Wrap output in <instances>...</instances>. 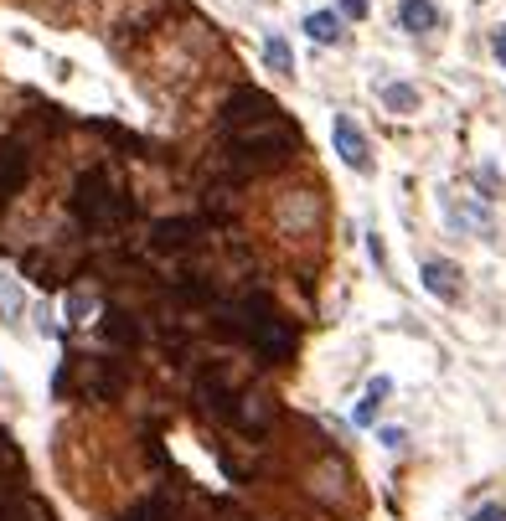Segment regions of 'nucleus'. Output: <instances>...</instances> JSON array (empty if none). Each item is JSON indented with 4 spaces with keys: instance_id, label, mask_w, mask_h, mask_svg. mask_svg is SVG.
<instances>
[{
    "instance_id": "1",
    "label": "nucleus",
    "mask_w": 506,
    "mask_h": 521,
    "mask_svg": "<svg viewBox=\"0 0 506 521\" xmlns=\"http://www.w3.org/2000/svg\"><path fill=\"white\" fill-rule=\"evenodd\" d=\"M295 150H300V135L284 125L279 114H264V119H249V125H232V140H228L232 166L249 170V176L284 166Z\"/></svg>"
},
{
    "instance_id": "2",
    "label": "nucleus",
    "mask_w": 506,
    "mask_h": 521,
    "mask_svg": "<svg viewBox=\"0 0 506 521\" xmlns=\"http://www.w3.org/2000/svg\"><path fill=\"white\" fill-rule=\"evenodd\" d=\"M331 145H336V155L346 161L352 170H372V150H367V135L357 129V119L352 114H336L331 119Z\"/></svg>"
},
{
    "instance_id": "3",
    "label": "nucleus",
    "mask_w": 506,
    "mask_h": 521,
    "mask_svg": "<svg viewBox=\"0 0 506 521\" xmlns=\"http://www.w3.org/2000/svg\"><path fill=\"white\" fill-rule=\"evenodd\" d=\"M275 397L269 393H243V397H232V423L243 429V434H269V423H275Z\"/></svg>"
},
{
    "instance_id": "4",
    "label": "nucleus",
    "mask_w": 506,
    "mask_h": 521,
    "mask_svg": "<svg viewBox=\"0 0 506 521\" xmlns=\"http://www.w3.org/2000/svg\"><path fill=\"white\" fill-rule=\"evenodd\" d=\"M419 284L434 294V300H444V305H455V300L465 294V279H460V269H455L449 258H429V264L419 269Z\"/></svg>"
},
{
    "instance_id": "5",
    "label": "nucleus",
    "mask_w": 506,
    "mask_h": 521,
    "mask_svg": "<svg viewBox=\"0 0 506 521\" xmlns=\"http://www.w3.org/2000/svg\"><path fill=\"white\" fill-rule=\"evenodd\" d=\"M264 114H275V99H269V93H258V88L232 93L228 109H222V119H228V125H249V119H264Z\"/></svg>"
},
{
    "instance_id": "6",
    "label": "nucleus",
    "mask_w": 506,
    "mask_h": 521,
    "mask_svg": "<svg viewBox=\"0 0 506 521\" xmlns=\"http://www.w3.org/2000/svg\"><path fill=\"white\" fill-rule=\"evenodd\" d=\"M444 222L455 232H475V238H491V212L485 207H470V202H444Z\"/></svg>"
},
{
    "instance_id": "7",
    "label": "nucleus",
    "mask_w": 506,
    "mask_h": 521,
    "mask_svg": "<svg viewBox=\"0 0 506 521\" xmlns=\"http://www.w3.org/2000/svg\"><path fill=\"white\" fill-rule=\"evenodd\" d=\"M398 22H403V31H434L440 26V5L434 0H398Z\"/></svg>"
},
{
    "instance_id": "8",
    "label": "nucleus",
    "mask_w": 506,
    "mask_h": 521,
    "mask_svg": "<svg viewBox=\"0 0 506 521\" xmlns=\"http://www.w3.org/2000/svg\"><path fill=\"white\" fill-rule=\"evenodd\" d=\"M22 315H26V290L11 279V274H0V326H22Z\"/></svg>"
},
{
    "instance_id": "9",
    "label": "nucleus",
    "mask_w": 506,
    "mask_h": 521,
    "mask_svg": "<svg viewBox=\"0 0 506 521\" xmlns=\"http://www.w3.org/2000/svg\"><path fill=\"white\" fill-rule=\"evenodd\" d=\"M264 63L275 67L279 78H290V73H295V52H290V42H284V37H279L275 26H269V31H264Z\"/></svg>"
},
{
    "instance_id": "10",
    "label": "nucleus",
    "mask_w": 506,
    "mask_h": 521,
    "mask_svg": "<svg viewBox=\"0 0 506 521\" xmlns=\"http://www.w3.org/2000/svg\"><path fill=\"white\" fill-rule=\"evenodd\" d=\"M305 37L320 42V47L341 42V16H336V11H310V16H305Z\"/></svg>"
},
{
    "instance_id": "11",
    "label": "nucleus",
    "mask_w": 506,
    "mask_h": 521,
    "mask_svg": "<svg viewBox=\"0 0 506 521\" xmlns=\"http://www.w3.org/2000/svg\"><path fill=\"white\" fill-rule=\"evenodd\" d=\"M382 109H393V114H419V88L414 83H388L382 88Z\"/></svg>"
},
{
    "instance_id": "12",
    "label": "nucleus",
    "mask_w": 506,
    "mask_h": 521,
    "mask_svg": "<svg viewBox=\"0 0 506 521\" xmlns=\"http://www.w3.org/2000/svg\"><path fill=\"white\" fill-rule=\"evenodd\" d=\"M191 238H196L191 222H161V228H155V248H187Z\"/></svg>"
},
{
    "instance_id": "13",
    "label": "nucleus",
    "mask_w": 506,
    "mask_h": 521,
    "mask_svg": "<svg viewBox=\"0 0 506 521\" xmlns=\"http://www.w3.org/2000/svg\"><path fill=\"white\" fill-rule=\"evenodd\" d=\"M63 310H67V320H73V326H83L88 315L99 310V300H93L88 290H73V294H67V305H63Z\"/></svg>"
},
{
    "instance_id": "14",
    "label": "nucleus",
    "mask_w": 506,
    "mask_h": 521,
    "mask_svg": "<svg viewBox=\"0 0 506 521\" xmlns=\"http://www.w3.org/2000/svg\"><path fill=\"white\" fill-rule=\"evenodd\" d=\"M104 331L114 335V341H140V331H135V320H125V310H109V320H104Z\"/></svg>"
},
{
    "instance_id": "15",
    "label": "nucleus",
    "mask_w": 506,
    "mask_h": 521,
    "mask_svg": "<svg viewBox=\"0 0 506 521\" xmlns=\"http://www.w3.org/2000/svg\"><path fill=\"white\" fill-rule=\"evenodd\" d=\"M0 521H42V506L16 500V506H0Z\"/></svg>"
},
{
    "instance_id": "16",
    "label": "nucleus",
    "mask_w": 506,
    "mask_h": 521,
    "mask_svg": "<svg viewBox=\"0 0 506 521\" xmlns=\"http://www.w3.org/2000/svg\"><path fill=\"white\" fill-rule=\"evenodd\" d=\"M362 397H367V403H378V408H382V403L393 397V377H372V382H367V393H362Z\"/></svg>"
},
{
    "instance_id": "17",
    "label": "nucleus",
    "mask_w": 506,
    "mask_h": 521,
    "mask_svg": "<svg viewBox=\"0 0 506 521\" xmlns=\"http://www.w3.org/2000/svg\"><path fill=\"white\" fill-rule=\"evenodd\" d=\"M125 521H166V500H145L140 511H129Z\"/></svg>"
},
{
    "instance_id": "18",
    "label": "nucleus",
    "mask_w": 506,
    "mask_h": 521,
    "mask_svg": "<svg viewBox=\"0 0 506 521\" xmlns=\"http://www.w3.org/2000/svg\"><path fill=\"white\" fill-rule=\"evenodd\" d=\"M470 521H506V500H485V506Z\"/></svg>"
},
{
    "instance_id": "19",
    "label": "nucleus",
    "mask_w": 506,
    "mask_h": 521,
    "mask_svg": "<svg viewBox=\"0 0 506 521\" xmlns=\"http://www.w3.org/2000/svg\"><path fill=\"white\" fill-rule=\"evenodd\" d=\"M367 253H372V264H378V269L388 274V248H382V238H378V232L367 238Z\"/></svg>"
},
{
    "instance_id": "20",
    "label": "nucleus",
    "mask_w": 506,
    "mask_h": 521,
    "mask_svg": "<svg viewBox=\"0 0 506 521\" xmlns=\"http://www.w3.org/2000/svg\"><path fill=\"white\" fill-rule=\"evenodd\" d=\"M336 16H352V22H362V16H367V0H341Z\"/></svg>"
},
{
    "instance_id": "21",
    "label": "nucleus",
    "mask_w": 506,
    "mask_h": 521,
    "mask_svg": "<svg viewBox=\"0 0 506 521\" xmlns=\"http://www.w3.org/2000/svg\"><path fill=\"white\" fill-rule=\"evenodd\" d=\"M372 418H378V403H367V397H362L357 413H352V423H372Z\"/></svg>"
},
{
    "instance_id": "22",
    "label": "nucleus",
    "mask_w": 506,
    "mask_h": 521,
    "mask_svg": "<svg viewBox=\"0 0 506 521\" xmlns=\"http://www.w3.org/2000/svg\"><path fill=\"white\" fill-rule=\"evenodd\" d=\"M382 449H403V439H408V434H403V429H382Z\"/></svg>"
},
{
    "instance_id": "23",
    "label": "nucleus",
    "mask_w": 506,
    "mask_h": 521,
    "mask_svg": "<svg viewBox=\"0 0 506 521\" xmlns=\"http://www.w3.org/2000/svg\"><path fill=\"white\" fill-rule=\"evenodd\" d=\"M37 331H42V335H57V320H52V310H47V305L37 310Z\"/></svg>"
},
{
    "instance_id": "24",
    "label": "nucleus",
    "mask_w": 506,
    "mask_h": 521,
    "mask_svg": "<svg viewBox=\"0 0 506 521\" xmlns=\"http://www.w3.org/2000/svg\"><path fill=\"white\" fill-rule=\"evenodd\" d=\"M496 63L506 67V26H502V31H496Z\"/></svg>"
}]
</instances>
